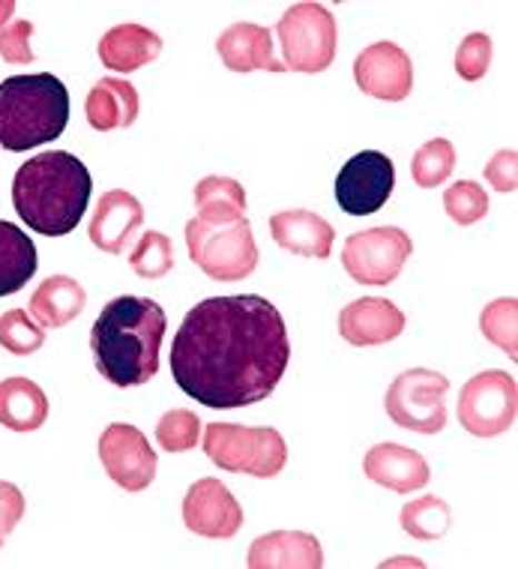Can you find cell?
Returning <instances> with one entry per match:
<instances>
[{"label":"cell","instance_id":"31","mask_svg":"<svg viewBox=\"0 0 518 569\" xmlns=\"http://www.w3.org/2000/svg\"><path fill=\"white\" fill-rule=\"evenodd\" d=\"M42 345H46V333L24 309H10L0 315V348H7L16 357H30L40 351Z\"/></svg>","mask_w":518,"mask_h":569},{"label":"cell","instance_id":"8","mask_svg":"<svg viewBox=\"0 0 518 569\" xmlns=\"http://www.w3.org/2000/svg\"><path fill=\"white\" fill-rule=\"evenodd\" d=\"M450 381L431 369H408L387 390V413L399 429L417 435H438L447 426Z\"/></svg>","mask_w":518,"mask_h":569},{"label":"cell","instance_id":"14","mask_svg":"<svg viewBox=\"0 0 518 569\" xmlns=\"http://www.w3.org/2000/svg\"><path fill=\"white\" fill-rule=\"evenodd\" d=\"M353 81L369 97L401 102L414 90V63L396 42H375L353 60Z\"/></svg>","mask_w":518,"mask_h":569},{"label":"cell","instance_id":"3","mask_svg":"<svg viewBox=\"0 0 518 569\" xmlns=\"http://www.w3.org/2000/svg\"><path fill=\"white\" fill-rule=\"evenodd\" d=\"M88 166L67 150H46L28 159L12 177V207L28 228L42 237H63L76 231L88 210Z\"/></svg>","mask_w":518,"mask_h":569},{"label":"cell","instance_id":"1","mask_svg":"<svg viewBox=\"0 0 518 569\" xmlns=\"http://www.w3.org/2000/svg\"><path fill=\"white\" fill-rule=\"evenodd\" d=\"M288 363L291 339L282 312L258 295L201 300L171 345L177 387L216 411L265 402Z\"/></svg>","mask_w":518,"mask_h":569},{"label":"cell","instance_id":"39","mask_svg":"<svg viewBox=\"0 0 518 569\" xmlns=\"http://www.w3.org/2000/svg\"><path fill=\"white\" fill-rule=\"evenodd\" d=\"M0 549H3V542H0Z\"/></svg>","mask_w":518,"mask_h":569},{"label":"cell","instance_id":"20","mask_svg":"<svg viewBox=\"0 0 518 569\" xmlns=\"http://www.w3.org/2000/svg\"><path fill=\"white\" fill-rule=\"evenodd\" d=\"M270 234L282 249L303 258H330L332 252V226L312 210H282L270 217Z\"/></svg>","mask_w":518,"mask_h":569},{"label":"cell","instance_id":"19","mask_svg":"<svg viewBox=\"0 0 518 569\" xmlns=\"http://www.w3.org/2000/svg\"><path fill=\"white\" fill-rule=\"evenodd\" d=\"M216 51L231 72H285L282 60L273 58V33L261 24H231V28L216 40Z\"/></svg>","mask_w":518,"mask_h":569},{"label":"cell","instance_id":"5","mask_svg":"<svg viewBox=\"0 0 518 569\" xmlns=\"http://www.w3.org/2000/svg\"><path fill=\"white\" fill-rule=\"evenodd\" d=\"M205 452L216 468L228 473H249L258 480L279 477L288 461L285 438L270 426L210 422L205 429Z\"/></svg>","mask_w":518,"mask_h":569},{"label":"cell","instance_id":"22","mask_svg":"<svg viewBox=\"0 0 518 569\" xmlns=\"http://www.w3.org/2000/svg\"><path fill=\"white\" fill-rule=\"evenodd\" d=\"M141 102L138 90L127 79H102L90 88L84 99V114L88 123L97 132H111V129H129L138 120Z\"/></svg>","mask_w":518,"mask_h":569},{"label":"cell","instance_id":"38","mask_svg":"<svg viewBox=\"0 0 518 569\" xmlns=\"http://www.w3.org/2000/svg\"><path fill=\"white\" fill-rule=\"evenodd\" d=\"M12 12H16V0H0V28L12 21Z\"/></svg>","mask_w":518,"mask_h":569},{"label":"cell","instance_id":"27","mask_svg":"<svg viewBox=\"0 0 518 569\" xmlns=\"http://www.w3.org/2000/svg\"><path fill=\"white\" fill-rule=\"evenodd\" d=\"M401 530L405 533H411L414 540L420 542H431V540H440L447 530H450V521H452V512H450V503L438 498V495H426L420 501H411L401 507Z\"/></svg>","mask_w":518,"mask_h":569},{"label":"cell","instance_id":"26","mask_svg":"<svg viewBox=\"0 0 518 569\" xmlns=\"http://www.w3.org/2000/svg\"><path fill=\"white\" fill-rule=\"evenodd\" d=\"M198 217L207 226H235L246 219V189L235 177H205L196 187Z\"/></svg>","mask_w":518,"mask_h":569},{"label":"cell","instance_id":"29","mask_svg":"<svg viewBox=\"0 0 518 569\" xmlns=\"http://www.w3.org/2000/svg\"><path fill=\"white\" fill-rule=\"evenodd\" d=\"M452 168H456V148H452V141H447V138H431V141H426L414 153V183L420 189H435L452 174Z\"/></svg>","mask_w":518,"mask_h":569},{"label":"cell","instance_id":"33","mask_svg":"<svg viewBox=\"0 0 518 569\" xmlns=\"http://www.w3.org/2000/svg\"><path fill=\"white\" fill-rule=\"evenodd\" d=\"M157 441L166 452L196 450V443L201 441V420H198V413L187 411V408L162 413V420L157 422Z\"/></svg>","mask_w":518,"mask_h":569},{"label":"cell","instance_id":"15","mask_svg":"<svg viewBox=\"0 0 518 569\" xmlns=\"http://www.w3.org/2000/svg\"><path fill=\"white\" fill-rule=\"evenodd\" d=\"M145 226V207L132 192L127 189H111L99 198L93 219L88 226L90 243L108 252V256H120L127 252L132 237Z\"/></svg>","mask_w":518,"mask_h":569},{"label":"cell","instance_id":"24","mask_svg":"<svg viewBox=\"0 0 518 569\" xmlns=\"http://www.w3.org/2000/svg\"><path fill=\"white\" fill-rule=\"evenodd\" d=\"M49 420V396L30 378L0 381V426L12 432H37Z\"/></svg>","mask_w":518,"mask_h":569},{"label":"cell","instance_id":"21","mask_svg":"<svg viewBox=\"0 0 518 569\" xmlns=\"http://www.w3.org/2000/svg\"><path fill=\"white\" fill-rule=\"evenodd\" d=\"M162 54V40L145 24H118L99 40V60L120 76L153 63Z\"/></svg>","mask_w":518,"mask_h":569},{"label":"cell","instance_id":"36","mask_svg":"<svg viewBox=\"0 0 518 569\" xmlns=\"http://www.w3.org/2000/svg\"><path fill=\"white\" fill-rule=\"evenodd\" d=\"M486 180L498 192H516L518 187V153L516 150H498L486 166Z\"/></svg>","mask_w":518,"mask_h":569},{"label":"cell","instance_id":"17","mask_svg":"<svg viewBox=\"0 0 518 569\" xmlns=\"http://www.w3.org/2000/svg\"><path fill=\"white\" fill-rule=\"evenodd\" d=\"M362 471L372 482H378L383 489L399 491V495H411V491L422 489L431 477L429 461L411 447H401V443L372 447L362 459Z\"/></svg>","mask_w":518,"mask_h":569},{"label":"cell","instance_id":"16","mask_svg":"<svg viewBox=\"0 0 518 569\" xmlns=\"http://www.w3.org/2000/svg\"><path fill=\"white\" fill-rule=\"evenodd\" d=\"M339 333L357 348L392 342L405 333V315L383 297H362L339 312Z\"/></svg>","mask_w":518,"mask_h":569},{"label":"cell","instance_id":"35","mask_svg":"<svg viewBox=\"0 0 518 569\" xmlns=\"http://www.w3.org/2000/svg\"><path fill=\"white\" fill-rule=\"evenodd\" d=\"M30 37H33V21L12 19L0 28V58L7 63H19L28 67L37 60L33 49H30Z\"/></svg>","mask_w":518,"mask_h":569},{"label":"cell","instance_id":"12","mask_svg":"<svg viewBox=\"0 0 518 569\" xmlns=\"http://www.w3.org/2000/svg\"><path fill=\"white\" fill-rule=\"evenodd\" d=\"M99 461L123 491H145L157 480V452L129 422H111L102 438H99Z\"/></svg>","mask_w":518,"mask_h":569},{"label":"cell","instance_id":"25","mask_svg":"<svg viewBox=\"0 0 518 569\" xmlns=\"http://www.w3.org/2000/svg\"><path fill=\"white\" fill-rule=\"evenodd\" d=\"M37 246L19 226L0 219V297L19 295L37 273Z\"/></svg>","mask_w":518,"mask_h":569},{"label":"cell","instance_id":"9","mask_svg":"<svg viewBox=\"0 0 518 569\" xmlns=\"http://www.w3.org/2000/svg\"><path fill=\"white\" fill-rule=\"evenodd\" d=\"M518 383L512 375L489 369L474 375L459 393V426L474 438H498L516 426Z\"/></svg>","mask_w":518,"mask_h":569},{"label":"cell","instance_id":"28","mask_svg":"<svg viewBox=\"0 0 518 569\" xmlns=\"http://www.w3.org/2000/svg\"><path fill=\"white\" fill-rule=\"evenodd\" d=\"M479 330L491 345L507 351L509 360H518V300L516 297H500L489 303L479 315Z\"/></svg>","mask_w":518,"mask_h":569},{"label":"cell","instance_id":"32","mask_svg":"<svg viewBox=\"0 0 518 569\" xmlns=\"http://www.w3.org/2000/svg\"><path fill=\"white\" fill-rule=\"evenodd\" d=\"M444 210L456 226H474L489 213V196L477 180H459L444 192Z\"/></svg>","mask_w":518,"mask_h":569},{"label":"cell","instance_id":"37","mask_svg":"<svg viewBox=\"0 0 518 569\" xmlns=\"http://www.w3.org/2000/svg\"><path fill=\"white\" fill-rule=\"evenodd\" d=\"M21 516H24V495H21L19 486L0 480V542H7Z\"/></svg>","mask_w":518,"mask_h":569},{"label":"cell","instance_id":"30","mask_svg":"<svg viewBox=\"0 0 518 569\" xmlns=\"http://www.w3.org/2000/svg\"><path fill=\"white\" fill-rule=\"evenodd\" d=\"M129 264L136 270V276L153 282V279H162V276L171 273L175 267V246H171V237H166L162 231H147L138 246L129 252Z\"/></svg>","mask_w":518,"mask_h":569},{"label":"cell","instance_id":"11","mask_svg":"<svg viewBox=\"0 0 518 569\" xmlns=\"http://www.w3.org/2000/svg\"><path fill=\"white\" fill-rule=\"evenodd\" d=\"M396 166L381 150H362L336 177V201L348 217H372L392 196Z\"/></svg>","mask_w":518,"mask_h":569},{"label":"cell","instance_id":"2","mask_svg":"<svg viewBox=\"0 0 518 569\" xmlns=\"http://www.w3.org/2000/svg\"><path fill=\"white\" fill-rule=\"evenodd\" d=\"M166 330V309L157 300L132 295L111 300L90 327V351L99 375L120 390L153 381Z\"/></svg>","mask_w":518,"mask_h":569},{"label":"cell","instance_id":"13","mask_svg":"<svg viewBox=\"0 0 518 569\" xmlns=\"http://www.w3.org/2000/svg\"><path fill=\"white\" fill-rule=\"evenodd\" d=\"M183 525L207 540H231L243 528V507L226 489V482L205 477L189 486L183 498Z\"/></svg>","mask_w":518,"mask_h":569},{"label":"cell","instance_id":"7","mask_svg":"<svg viewBox=\"0 0 518 569\" xmlns=\"http://www.w3.org/2000/svg\"><path fill=\"white\" fill-rule=\"evenodd\" d=\"M279 42L285 51V69L293 72H323L330 69L336 58V42H339V28L327 7L321 3H297L285 12L279 21Z\"/></svg>","mask_w":518,"mask_h":569},{"label":"cell","instance_id":"23","mask_svg":"<svg viewBox=\"0 0 518 569\" xmlns=\"http://www.w3.org/2000/svg\"><path fill=\"white\" fill-rule=\"evenodd\" d=\"M88 306V291L72 276H49L30 297V315L42 330H60L76 321Z\"/></svg>","mask_w":518,"mask_h":569},{"label":"cell","instance_id":"34","mask_svg":"<svg viewBox=\"0 0 518 569\" xmlns=\"http://www.w3.org/2000/svg\"><path fill=\"white\" fill-rule=\"evenodd\" d=\"M491 37L489 33H468L456 51V72L465 81H479L491 67Z\"/></svg>","mask_w":518,"mask_h":569},{"label":"cell","instance_id":"10","mask_svg":"<svg viewBox=\"0 0 518 569\" xmlns=\"http://www.w3.org/2000/svg\"><path fill=\"white\" fill-rule=\"evenodd\" d=\"M411 237L401 228H369L345 240L342 264L353 282L387 288L399 279L401 267L411 258Z\"/></svg>","mask_w":518,"mask_h":569},{"label":"cell","instance_id":"18","mask_svg":"<svg viewBox=\"0 0 518 569\" xmlns=\"http://www.w3.org/2000/svg\"><path fill=\"white\" fill-rule=\"evenodd\" d=\"M252 569H318L323 567V551L318 537L306 530H276L249 546Z\"/></svg>","mask_w":518,"mask_h":569},{"label":"cell","instance_id":"6","mask_svg":"<svg viewBox=\"0 0 518 569\" xmlns=\"http://www.w3.org/2000/svg\"><path fill=\"white\" fill-rule=\"evenodd\" d=\"M189 258L216 282H240L258 267V243L249 219L235 226H207L192 219L187 226Z\"/></svg>","mask_w":518,"mask_h":569},{"label":"cell","instance_id":"4","mask_svg":"<svg viewBox=\"0 0 518 569\" xmlns=\"http://www.w3.org/2000/svg\"><path fill=\"white\" fill-rule=\"evenodd\" d=\"M69 123V90L51 76H12L0 84V148L21 153L63 136Z\"/></svg>","mask_w":518,"mask_h":569}]
</instances>
